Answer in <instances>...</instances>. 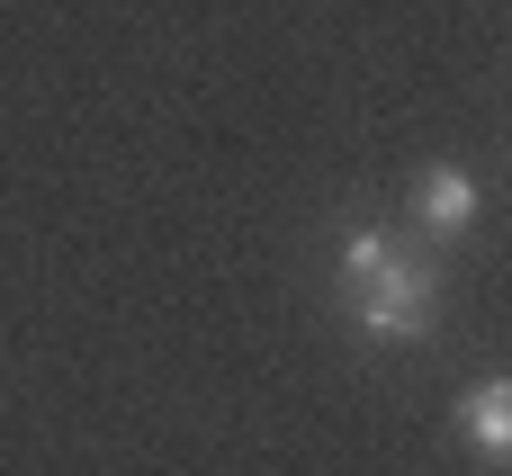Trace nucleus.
I'll return each mask as SVG.
<instances>
[{
    "mask_svg": "<svg viewBox=\"0 0 512 476\" xmlns=\"http://www.w3.org/2000/svg\"><path fill=\"white\" fill-rule=\"evenodd\" d=\"M342 306L369 342H423L441 315V279L423 252H405L387 234H351L342 243Z\"/></svg>",
    "mask_w": 512,
    "mask_h": 476,
    "instance_id": "1",
    "label": "nucleus"
},
{
    "mask_svg": "<svg viewBox=\"0 0 512 476\" xmlns=\"http://www.w3.org/2000/svg\"><path fill=\"white\" fill-rule=\"evenodd\" d=\"M414 225H423V234H468V225H477V180L450 171V162H432V171L414 180Z\"/></svg>",
    "mask_w": 512,
    "mask_h": 476,
    "instance_id": "2",
    "label": "nucleus"
},
{
    "mask_svg": "<svg viewBox=\"0 0 512 476\" xmlns=\"http://www.w3.org/2000/svg\"><path fill=\"white\" fill-rule=\"evenodd\" d=\"M459 432L477 459H512V378H486L459 396Z\"/></svg>",
    "mask_w": 512,
    "mask_h": 476,
    "instance_id": "3",
    "label": "nucleus"
}]
</instances>
